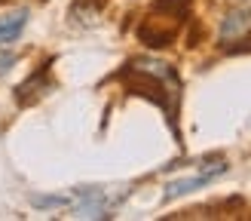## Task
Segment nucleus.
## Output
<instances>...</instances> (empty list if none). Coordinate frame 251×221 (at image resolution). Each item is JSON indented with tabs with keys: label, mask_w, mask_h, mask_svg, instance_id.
I'll use <instances>...</instances> for the list:
<instances>
[{
	"label": "nucleus",
	"mask_w": 251,
	"mask_h": 221,
	"mask_svg": "<svg viewBox=\"0 0 251 221\" xmlns=\"http://www.w3.org/2000/svg\"><path fill=\"white\" fill-rule=\"evenodd\" d=\"M120 80L126 83V89L135 95H144L150 102H156L169 114V123L175 129L178 123V105H181V77L172 65L159 58H132L126 71L120 74Z\"/></svg>",
	"instance_id": "nucleus-1"
},
{
	"label": "nucleus",
	"mask_w": 251,
	"mask_h": 221,
	"mask_svg": "<svg viewBox=\"0 0 251 221\" xmlns=\"http://www.w3.org/2000/svg\"><path fill=\"white\" fill-rule=\"evenodd\" d=\"M184 16L181 12H172V9H162V6H153V12L141 22V28H138V40L144 46H169L175 40V34H178Z\"/></svg>",
	"instance_id": "nucleus-2"
},
{
	"label": "nucleus",
	"mask_w": 251,
	"mask_h": 221,
	"mask_svg": "<svg viewBox=\"0 0 251 221\" xmlns=\"http://www.w3.org/2000/svg\"><path fill=\"white\" fill-rule=\"evenodd\" d=\"M248 34H251V3L236 6L233 12H227V19L221 22V31H218L224 46L242 40V37H248Z\"/></svg>",
	"instance_id": "nucleus-3"
},
{
	"label": "nucleus",
	"mask_w": 251,
	"mask_h": 221,
	"mask_svg": "<svg viewBox=\"0 0 251 221\" xmlns=\"http://www.w3.org/2000/svg\"><path fill=\"white\" fill-rule=\"evenodd\" d=\"M227 172V163H218V166H211L208 172H202V175H193V178H181V181H172L169 188H166V203L169 200H178V196L184 193H190L196 188H205V184H211L218 175H224Z\"/></svg>",
	"instance_id": "nucleus-4"
},
{
	"label": "nucleus",
	"mask_w": 251,
	"mask_h": 221,
	"mask_svg": "<svg viewBox=\"0 0 251 221\" xmlns=\"http://www.w3.org/2000/svg\"><path fill=\"white\" fill-rule=\"evenodd\" d=\"M25 25H28V9L3 12V16H0V46L16 40V37L25 31Z\"/></svg>",
	"instance_id": "nucleus-5"
},
{
	"label": "nucleus",
	"mask_w": 251,
	"mask_h": 221,
	"mask_svg": "<svg viewBox=\"0 0 251 221\" xmlns=\"http://www.w3.org/2000/svg\"><path fill=\"white\" fill-rule=\"evenodd\" d=\"M46 89H49V80H46V74L40 71V74H34L28 83H22V86H19V102H22V105H28L31 98L43 95Z\"/></svg>",
	"instance_id": "nucleus-6"
},
{
	"label": "nucleus",
	"mask_w": 251,
	"mask_h": 221,
	"mask_svg": "<svg viewBox=\"0 0 251 221\" xmlns=\"http://www.w3.org/2000/svg\"><path fill=\"white\" fill-rule=\"evenodd\" d=\"M31 206L34 209H61V206H71V196H31Z\"/></svg>",
	"instance_id": "nucleus-7"
},
{
	"label": "nucleus",
	"mask_w": 251,
	"mask_h": 221,
	"mask_svg": "<svg viewBox=\"0 0 251 221\" xmlns=\"http://www.w3.org/2000/svg\"><path fill=\"white\" fill-rule=\"evenodd\" d=\"M12 61H16V55H3V58H0V77L12 68Z\"/></svg>",
	"instance_id": "nucleus-8"
}]
</instances>
